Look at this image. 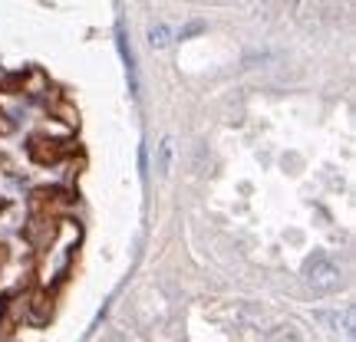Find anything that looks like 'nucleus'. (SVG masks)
<instances>
[{"instance_id": "nucleus-6", "label": "nucleus", "mask_w": 356, "mask_h": 342, "mask_svg": "<svg viewBox=\"0 0 356 342\" xmlns=\"http://www.w3.org/2000/svg\"><path fill=\"white\" fill-rule=\"evenodd\" d=\"M191 33H202V24H191V26H185V30H181V33H178V40L191 37Z\"/></svg>"}, {"instance_id": "nucleus-5", "label": "nucleus", "mask_w": 356, "mask_h": 342, "mask_svg": "<svg viewBox=\"0 0 356 342\" xmlns=\"http://www.w3.org/2000/svg\"><path fill=\"white\" fill-rule=\"evenodd\" d=\"M267 342H300V336H297V332H293L291 326H284V330L274 332V336H270Z\"/></svg>"}, {"instance_id": "nucleus-2", "label": "nucleus", "mask_w": 356, "mask_h": 342, "mask_svg": "<svg viewBox=\"0 0 356 342\" xmlns=\"http://www.w3.org/2000/svg\"><path fill=\"white\" fill-rule=\"evenodd\" d=\"M115 46H119V56L126 63V76H129V92L139 96V69H136V53L129 46V37H126V26L115 24Z\"/></svg>"}, {"instance_id": "nucleus-1", "label": "nucleus", "mask_w": 356, "mask_h": 342, "mask_svg": "<svg viewBox=\"0 0 356 342\" xmlns=\"http://www.w3.org/2000/svg\"><path fill=\"white\" fill-rule=\"evenodd\" d=\"M304 277H307V287L320 296H327V293L340 290V283H343V273H340V266L333 264L330 257L317 254L314 260H307L304 266Z\"/></svg>"}, {"instance_id": "nucleus-4", "label": "nucleus", "mask_w": 356, "mask_h": 342, "mask_svg": "<svg viewBox=\"0 0 356 342\" xmlns=\"http://www.w3.org/2000/svg\"><path fill=\"white\" fill-rule=\"evenodd\" d=\"M168 168H172V139H162L159 142V155H155V171L165 178Z\"/></svg>"}, {"instance_id": "nucleus-7", "label": "nucleus", "mask_w": 356, "mask_h": 342, "mask_svg": "<svg viewBox=\"0 0 356 342\" xmlns=\"http://www.w3.org/2000/svg\"><path fill=\"white\" fill-rule=\"evenodd\" d=\"M139 168H142V175L149 171V158H145V145H142V148H139Z\"/></svg>"}, {"instance_id": "nucleus-3", "label": "nucleus", "mask_w": 356, "mask_h": 342, "mask_svg": "<svg viewBox=\"0 0 356 342\" xmlns=\"http://www.w3.org/2000/svg\"><path fill=\"white\" fill-rule=\"evenodd\" d=\"M149 43H152V50H165L168 43H172V26L165 20H159V24L149 26Z\"/></svg>"}]
</instances>
